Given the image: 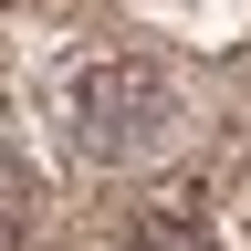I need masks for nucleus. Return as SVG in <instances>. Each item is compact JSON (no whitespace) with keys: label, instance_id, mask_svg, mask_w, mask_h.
<instances>
[{"label":"nucleus","instance_id":"obj_1","mask_svg":"<svg viewBox=\"0 0 251 251\" xmlns=\"http://www.w3.org/2000/svg\"><path fill=\"white\" fill-rule=\"evenodd\" d=\"M63 126H74V147L105 157V168L147 157L168 136V84H157V63H84V74L63 84Z\"/></svg>","mask_w":251,"mask_h":251}]
</instances>
